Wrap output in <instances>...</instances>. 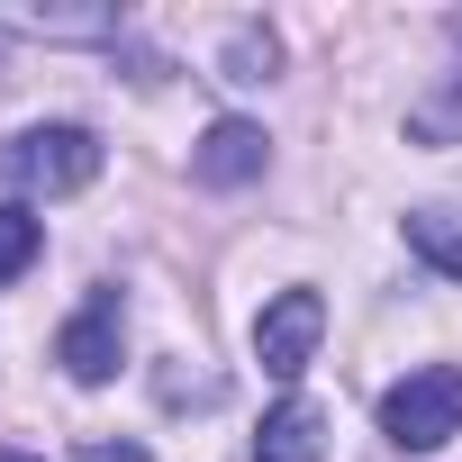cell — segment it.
I'll list each match as a JSON object with an SVG mask.
<instances>
[{
    "mask_svg": "<svg viewBox=\"0 0 462 462\" xmlns=\"http://www.w3.org/2000/svg\"><path fill=\"white\" fill-rule=\"evenodd\" d=\"M381 435H390L399 453L453 444V435H462V372H453V363H426V372L390 381V390H381Z\"/></svg>",
    "mask_w": 462,
    "mask_h": 462,
    "instance_id": "cell-1",
    "label": "cell"
},
{
    "mask_svg": "<svg viewBox=\"0 0 462 462\" xmlns=\"http://www.w3.org/2000/svg\"><path fill=\"white\" fill-rule=\"evenodd\" d=\"M0 163H10V181L37 199H73V190H91L100 181V136L91 127H28V136H10V154H0Z\"/></svg>",
    "mask_w": 462,
    "mask_h": 462,
    "instance_id": "cell-2",
    "label": "cell"
},
{
    "mask_svg": "<svg viewBox=\"0 0 462 462\" xmlns=\"http://www.w3.org/2000/svg\"><path fill=\"white\" fill-rule=\"evenodd\" d=\"M318 336H327V300H318V291H282V300L254 318V363L291 390V381L318 363Z\"/></svg>",
    "mask_w": 462,
    "mask_h": 462,
    "instance_id": "cell-3",
    "label": "cell"
},
{
    "mask_svg": "<svg viewBox=\"0 0 462 462\" xmlns=\"http://www.w3.org/2000/svg\"><path fill=\"white\" fill-rule=\"evenodd\" d=\"M118 354H127V300H118V291H91V300L64 318L55 363H64L73 381H109V372H118Z\"/></svg>",
    "mask_w": 462,
    "mask_h": 462,
    "instance_id": "cell-4",
    "label": "cell"
},
{
    "mask_svg": "<svg viewBox=\"0 0 462 462\" xmlns=\"http://www.w3.org/2000/svg\"><path fill=\"white\" fill-rule=\"evenodd\" d=\"M263 163H273V136H263L254 118H217V127L199 136V154H190V172H199L208 190H245V181H263Z\"/></svg>",
    "mask_w": 462,
    "mask_h": 462,
    "instance_id": "cell-5",
    "label": "cell"
},
{
    "mask_svg": "<svg viewBox=\"0 0 462 462\" xmlns=\"http://www.w3.org/2000/svg\"><path fill=\"white\" fill-rule=\"evenodd\" d=\"M318 453H327V408L291 390V399L263 417V435H254V462H318Z\"/></svg>",
    "mask_w": 462,
    "mask_h": 462,
    "instance_id": "cell-6",
    "label": "cell"
},
{
    "mask_svg": "<svg viewBox=\"0 0 462 462\" xmlns=\"http://www.w3.org/2000/svg\"><path fill=\"white\" fill-rule=\"evenodd\" d=\"M408 254H426L444 282H462V208H417L408 217Z\"/></svg>",
    "mask_w": 462,
    "mask_h": 462,
    "instance_id": "cell-7",
    "label": "cell"
},
{
    "mask_svg": "<svg viewBox=\"0 0 462 462\" xmlns=\"http://www.w3.org/2000/svg\"><path fill=\"white\" fill-rule=\"evenodd\" d=\"M37 254H46V226H37L28 208H0V291H10Z\"/></svg>",
    "mask_w": 462,
    "mask_h": 462,
    "instance_id": "cell-8",
    "label": "cell"
},
{
    "mask_svg": "<svg viewBox=\"0 0 462 462\" xmlns=\"http://www.w3.org/2000/svg\"><path fill=\"white\" fill-rule=\"evenodd\" d=\"M273 64H282V46L263 28H245L236 46H226V82H273Z\"/></svg>",
    "mask_w": 462,
    "mask_h": 462,
    "instance_id": "cell-9",
    "label": "cell"
},
{
    "mask_svg": "<svg viewBox=\"0 0 462 462\" xmlns=\"http://www.w3.org/2000/svg\"><path fill=\"white\" fill-rule=\"evenodd\" d=\"M82 462H154V453H145V444H127V435H118V444H109V435H91V444H82Z\"/></svg>",
    "mask_w": 462,
    "mask_h": 462,
    "instance_id": "cell-10",
    "label": "cell"
},
{
    "mask_svg": "<svg viewBox=\"0 0 462 462\" xmlns=\"http://www.w3.org/2000/svg\"><path fill=\"white\" fill-rule=\"evenodd\" d=\"M0 462H37V453H19V444H0Z\"/></svg>",
    "mask_w": 462,
    "mask_h": 462,
    "instance_id": "cell-11",
    "label": "cell"
}]
</instances>
